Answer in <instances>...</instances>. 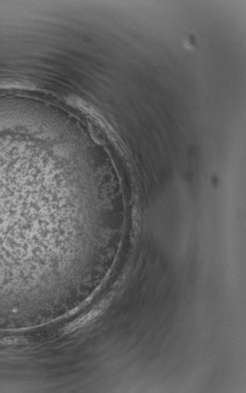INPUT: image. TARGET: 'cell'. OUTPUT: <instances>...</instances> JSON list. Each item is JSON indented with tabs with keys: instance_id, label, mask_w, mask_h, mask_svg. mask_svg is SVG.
<instances>
[{
	"instance_id": "obj_1",
	"label": "cell",
	"mask_w": 246,
	"mask_h": 393,
	"mask_svg": "<svg viewBox=\"0 0 246 393\" xmlns=\"http://www.w3.org/2000/svg\"><path fill=\"white\" fill-rule=\"evenodd\" d=\"M102 307H100V308H95L94 309L92 310L90 312L83 316L82 317H79V319L75 320L74 322H72V323L68 325L66 327V329H65V332H72V331L76 330V329H80L81 327L84 326V325L89 323L90 321L94 319L98 314H100L102 312Z\"/></svg>"
}]
</instances>
